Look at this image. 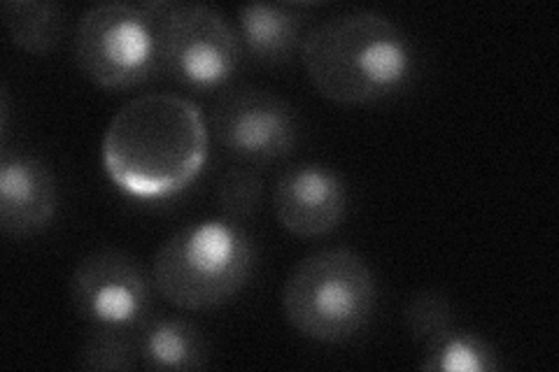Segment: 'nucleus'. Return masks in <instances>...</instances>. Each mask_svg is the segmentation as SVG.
Instances as JSON below:
<instances>
[{"mask_svg": "<svg viewBox=\"0 0 559 372\" xmlns=\"http://www.w3.org/2000/svg\"><path fill=\"white\" fill-rule=\"evenodd\" d=\"M210 129L194 100L143 94L112 117L103 135V168L133 199L164 201L197 180L207 158Z\"/></svg>", "mask_w": 559, "mask_h": 372, "instance_id": "nucleus-1", "label": "nucleus"}, {"mask_svg": "<svg viewBox=\"0 0 559 372\" xmlns=\"http://www.w3.org/2000/svg\"><path fill=\"white\" fill-rule=\"evenodd\" d=\"M301 63L318 94L338 105H366L396 94L413 73L408 35L390 16L345 12L310 28Z\"/></svg>", "mask_w": 559, "mask_h": 372, "instance_id": "nucleus-2", "label": "nucleus"}, {"mask_svg": "<svg viewBox=\"0 0 559 372\" xmlns=\"http://www.w3.org/2000/svg\"><path fill=\"white\" fill-rule=\"evenodd\" d=\"M254 271V244L240 224L224 217L191 221L162 242L152 285L170 305L201 312L234 300Z\"/></svg>", "mask_w": 559, "mask_h": 372, "instance_id": "nucleus-3", "label": "nucleus"}, {"mask_svg": "<svg viewBox=\"0 0 559 372\" xmlns=\"http://www.w3.org/2000/svg\"><path fill=\"white\" fill-rule=\"evenodd\" d=\"M378 300L373 271L353 250H322L299 261L283 287V312L304 338L338 345L371 322Z\"/></svg>", "mask_w": 559, "mask_h": 372, "instance_id": "nucleus-4", "label": "nucleus"}, {"mask_svg": "<svg viewBox=\"0 0 559 372\" xmlns=\"http://www.w3.org/2000/svg\"><path fill=\"white\" fill-rule=\"evenodd\" d=\"M170 0L100 3L75 28L73 59L80 73L110 92H124L164 75V24Z\"/></svg>", "mask_w": 559, "mask_h": 372, "instance_id": "nucleus-5", "label": "nucleus"}, {"mask_svg": "<svg viewBox=\"0 0 559 372\" xmlns=\"http://www.w3.org/2000/svg\"><path fill=\"white\" fill-rule=\"evenodd\" d=\"M240 63L238 31L201 3H170L164 24V75L197 92H215Z\"/></svg>", "mask_w": 559, "mask_h": 372, "instance_id": "nucleus-6", "label": "nucleus"}, {"mask_svg": "<svg viewBox=\"0 0 559 372\" xmlns=\"http://www.w3.org/2000/svg\"><path fill=\"white\" fill-rule=\"evenodd\" d=\"M70 298L90 326L138 331L152 316L154 285L131 254L103 247L75 265Z\"/></svg>", "mask_w": 559, "mask_h": 372, "instance_id": "nucleus-7", "label": "nucleus"}, {"mask_svg": "<svg viewBox=\"0 0 559 372\" xmlns=\"http://www.w3.org/2000/svg\"><path fill=\"white\" fill-rule=\"evenodd\" d=\"M217 143L242 161L266 166L292 154L299 123L289 105L269 92L242 86L224 92L210 110Z\"/></svg>", "mask_w": 559, "mask_h": 372, "instance_id": "nucleus-8", "label": "nucleus"}, {"mask_svg": "<svg viewBox=\"0 0 559 372\" xmlns=\"http://www.w3.org/2000/svg\"><path fill=\"white\" fill-rule=\"evenodd\" d=\"M273 212L287 233L304 240L322 238L345 219L347 184L329 166H292L273 187Z\"/></svg>", "mask_w": 559, "mask_h": 372, "instance_id": "nucleus-9", "label": "nucleus"}, {"mask_svg": "<svg viewBox=\"0 0 559 372\" xmlns=\"http://www.w3.org/2000/svg\"><path fill=\"white\" fill-rule=\"evenodd\" d=\"M59 209L57 177L43 158L3 152L0 158V226L10 238L45 230Z\"/></svg>", "mask_w": 559, "mask_h": 372, "instance_id": "nucleus-10", "label": "nucleus"}, {"mask_svg": "<svg viewBox=\"0 0 559 372\" xmlns=\"http://www.w3.org/2000/svg\"><path fill=\"white\" fill-rule=\"evenodd\" d=\"M310 5L304 3H250L238 8L240 47L257 63H287L304 45Z\"/></svg>", "mask_w": 559, "mask_h": 372, "instance_id": "nucleus-11", "label": "nucleus"}, {"mask_svg": "<svg viewBox=\"0 0 559 372\" xmlns=\"http://www.w3.org/2000/svg\"><path fill=\"white\" fill-rule=\"evenodd\" d=\"M135 343L145 370H201L210 359L203 331L182 316L152 314L135 331Z\"/></svg>", "mask_w": 559, "mask_h": 372, "instance_id": "nucleus-12", "label": "nucleus"}, {"mask_svg": "<svg viewBox=\"0 0 559 372\" xmlns=\"http://www.w3.org/2000/svg\"><path fill=\"white\" fill-rule=\"evenodd\" d=\"M3 24L14 47L33 57H47L63 38L66 10L61 3L8 0L3 3Z\"/></svg>", "mask_w": 559, "mask_h": 372, "instance_id": "nucleus-13", "label": "nucleus"}, {"mask_svg": "<svg viewBox=\"0 0 559 372\" xmlns=\"http://www.w3.org/2000/svg\"><path fill=\"white\" fill-rule=\"evenodd\" d=\"M419 368L429 372H492L499 368L495 347L478 333L452 326L439 340L423 347Z\"/></svg>", "mask_w": 559, "mask_h": 372, "instance_id": "nucleus-14", "label": "nucleus"}, {"mask_svg": "<svg viewBox=\"0 0 559 372\" xmlns=\"http://www.w3.org/2000/svg\"><path fill=\"white\" fill-rule=\"evenodd\" d=\"M80 368L84 370H135L140 353L135 335L121 328L92 326L82 343Z\"/></svg>", "mask_w": 559, "mask_h": 372, "instance_id": "nucleus-15", "label": "nucleus"}, {"mask_svg": "<svg viewBox=\"0 0 559 372\" xmlns=\"http://www.w3.org/2000/svg\"><path fill=\"white\" fill-rule=\"evenodd\" d=\"M406 328L411 338L419 345L427 347L433 340H439L445 331L454 326V312L450 298L441 291H419L415 293L404 310Z\"/></svg>", "mask_w": 559, "mask_h": 372, "instance_id": "nucleus-16", "label": "nucleus"}, {"mask_svg": "<svg viewBox=\"0 0 559 372\" xmlns=\"http://www.w3.org/2000/svg\"><path fill=\"white\" fill-rule=\"evenodd\" d=\"M261 193H264V180L254 168H229L217 184V205L222 217L242 224L259 207Z\"/></svg>", "mask_w": 559, "mask_h": 372, "instance_id": "nucleus-17", "label": "nucleus"}]
</instances>
